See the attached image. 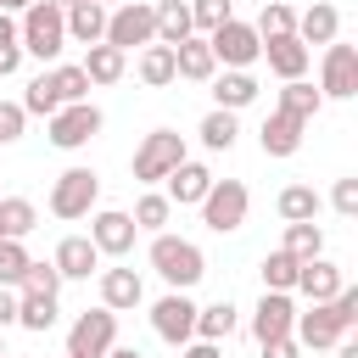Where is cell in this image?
Listing matches in <instances>:
<instances>
[{
	"mask_svg": "<svg viewBox=\"0 0 358 358\" xmlns=\"http://www.w3.org/2000/svg\"><path fill=\"white\" fill-rule=\"evenodd\" d=\"M17 291L56 296V291H62V274H56V263H39V257H28V268H22V285H17Z\"/></svg>",
	"mask_w": 358,
	"mask_h": 358,
	"instance_id": "60d3db41",
	"label": "cell"
},
{
	"mask_svg": "<svg viewBox=\"0 0 358 358\" xmlns=\"http://www.w3.org/2000/svg\"><path fill=\"white\" fill-rule=\"evenodd\" d=\"M229 17H235V11H229V0H190V28H196L201 39H207L213 28H224Z\"/></svg>",
	"mask_w": 358,
	"mask_h": 358,
	"instance_id": "ab89813d",
	"label": "cell"
},
{
	"mask_svg": "<svg viewBox=\"0 0 358 358\" xmlns=\"http://www.w3.org/2000/svg\"><path fill=\"white\" fill-rule=\"evenodd\" d=\"M341 285H347V274H341V263H330V257H308V263L296 268V291H302L308 302H330Z\"/></svg>",
	"mask_w": 358,
	"mask_h": 358,
	"instance_id": "ac0fdd59",
	"label": "cell"
},
{
	"mask_svg": "<svg viewBox=\"0 0 358 358\" xmlns=\"http://www.w3.org/2000/svg\"><path fill=\"white\" fill-rule=\"evenodd\" d=\"M17 45H22V56H34V62H62V50H67V22H62V11L45 6V0H34V6L17 17Z\"/></svg>",
	"mask_w": 358,
	"mask_h": 358,
	"instance_id": "7a4b0ae2",
	"label": "cell"
},
{
	"mask_svg": "<svg viewBox=\"0 0 358 358\" xmlns=\"http://www.w3.org/2000/svg\"><path fill=\"white\" fill-rule=\"evenodd\" d=\"M207 190H213V168H201V162H190V157H185V162L168 173V190H162V196H168L173 207H201V196H207Z\"/></svg>",
	"mask_w": 358,
	"mask_h": 358,
	"instance_id": "e0dca14e",
	"label": "cell"
},
{
	"mask_svg": "<svg viewBox=\"0 0 358 358\" xmlns=\"http://www.w3.org/2000/svg\"><path fill=\"white\" fill-rule=\"evenodd\" d=\"M151 330H157L168 347H185V341L196 336V302H190L185 291L157 296V302H151Z\"/></svg>",
	"mask_w": 358,
	"mask_h": 358,
	"instance_id": "8fae6325",
	"label": "cell"
},
{
	"mask_svg": "<svg viewBox=\"0 0 358 358\" xmlns=\"http://www.w3.org/2000/svg\"><path fill=\"white\" fill-rule=\"evenodd\" d=\"M134 73H140V84L145 90H168L179 73H173V50L168 45H145L140 50V62H134Z\"/></svg>",
	"mask_w": 358,
	"mask_h": 358,
	"instance_id": "f1b7e54d",
	"label": "cell"
},
{
	"mask_svg": "<svg viewBox=\"0 0 358 358\" xmlns=\"http://www.w3.org/2000/svg\"><path fill=\"white\" fill-rule=\"evenodd\" d=\"M319 95L324 101H352L358 95V45L330 39L319 56Z\"/></svg>",
	"mask_w": 358,
	"mask_h": 358,
	"instance_id": "9c48e42d",
	"label": "cell"
},
{
	"mask_svg": "<svg viewBox=\"0 0 358 358\" xmlns=\"http://www.w3.org/2000/svg\"><path fill=\"white\" fill-rule=\"evenodd\" d=\"M336 358H358V341H352V336H341V341H336Z\"/></svg>",
	"mask_w": 358,
	"mask_h": 358,
	"instance_id": "f907efd6",
	"label": "cell"
},
{
	"mask_svg": "<svg viewBox=\"0 0 358 358\" xmlns=\"http://www.w3.org/2000/svg\"><path fill=\"white\" fill-rule=\"evenodd\" d=\"M50 84H56V95H62V106H78V101H90V78H84V67L78 62H56L50 67Z\"/></svg>",
	"mask_w": 358,
	"mask_h": 358,
	"instance_id": "d6a6232c",
	"label": "cell"
},
{
	"mask_svg": "<svg viewBox=\"0 0 358 358\" xmlns=\"http://www.w3.org/2000/svg\"><path fill=\"white\" fill-rule=\"evenodd\" d=\"M145 257H151V268L168 280V291H190V285L207 274L201 246H196V241H185V235H168V229H162V235H151V252H145Z\"/></svg>",
	"mask_w": 358,
	"mask_h": 358,
	"instance_id": "6da1fadb",
	"label": "cell"
},
{
	"mask_svg": "<svg viewBox=\"0 0 358 358\" xmlns=\"http://www.w3.org/2000/svg\"><path fill=\"white\" fill-rule=\"evenodd\" d=\"M34 224H39V207L28 196H0V241H28Z\"/></svg>",
	"mask_w": 358,
	"mask_h": 358,
	"instance_id": "83f0119b",
	"label": "cell"
},
{
	"mask_svg": "<svg viewBox=\"0 0 358 358\" xmlns=\"http://www.w3.org/2000/svg\"><path fill=\"white\" fill-rule=\"evenodd\" d=\"M134 218L129 213H117V207H101L95 218H90V241H95V252L101 257H129L134 252Z\"/></svg>",
	"mask_w": 358,
	"mask_h": 358,
	"instance_id": "7c38bea8",
	"label": "cell"
},
{
	"mask_svg": "<svg viewBox=\"0 0 358 358\" xmlns=\"http://www.w3.org/2000/svg\"><path fill=\"white\" fill-rule=\"evenodd\" d=\"M56 296H39V291H17V324L22 330H34V336H45L50 324H56Z\"/></svg>",
	"mask_w": 358,
	"mask_h": 358,
	"instance_id": "1f68e13d",
	"label": "cell"
},
{
	"mask_svg": "<svg viewBox=\"0 0 358 358\" xmlns=\"http://www.w3.org/2000/svg\"><path fill=\"white\" fill-rule=\"evenodd\" d=\"M106 358H145V352H140V347H112Z\"/></svg>",
	"mask_w": 358,
	"mask_h": 358,
	"instance_id": "f5cc1de1",
	"label": "cell"
},
{
	"mask_svg": "<svg viewBox=\"0 0 358 358\" xmlns=\"http://www.w3.org/2000/svg\"><path fill=\"white\" fill-rule=\"evenodd\" d=\"M257 78L252 73H213V106L218 112H241V106H252L257 101Z\"/></svg>",
	"mask_w": 358,
	"mask_h": 358,
	"instance_id": "d4e9b609",
	"label": "cell"
},
{
	"mask_svg": "<svg viewBox=\"0 0 358 358\" xmlns=\"http://www.w3.org/2000/svg\"><path fill=\"white\" fill-rule=\"evenodd\" d=\"M257 39H280V34H296V11L285 6V0H263V11H257Z\"/></svg>",
	"mask_w": 358,
	"mask_h": 358,
	"instance_id": "74e56055",
	"label": "cell"
},
{
	"mask_svg": "<svg viewBox=\"0 0 358 358\" xmlns=\"http://www.w3.org/2000/svg\"><path fill=\"white\" fill-rule=\"evenodd\" d=\"M246 207H252V190L241 179H213V190L201 196V224L213 235H235L246 224Z\"/></svg>",
	"mask_w": 358,
	"mask_h": 358,
	"instance_id": "52a82bcc",
	"label": "cell"
},
{
	"mask_svg": "<svg viewBox=\"0 0 358 358\" xmlns=\"http://www.w3.org/2000/svg\"><path fill=\"white\" fill-rule=\"evenodd\" d=\"M185 162V134H173V129H151L140 145H134V179L140 185H157V179H168L173 168Z\"/></svg>",
	"mask_w": 358,
	"mask_h": 358,
	"instance_id": "5b68a950",
	"label": "cell"
},
{
	"mask_svg": "<svg viewBox=\"0 0 358 358\" xmlns=\"http://www.w3.org/2000/svg\"><path fill=\"white\" fill-rule=\"evenodd\" d=\"M101 45H112V50H123V56L157 45V11H151V0H123V6H112Z\"/></svg>",
	"mask_w": 358,
	"mask_h": 358,
	"instance_id": "3957f363",
	"label": "cell"
},
{
	"mask_svg": "<svg viewBox=\"0 0 358 358\" xmlns=\"http://www.w3.org/2000/svg\"><path fill=\"white\" fill-rule=\"evenodd\" d=\"M207 50H213V62H224V73H252V62L263 56V39H257V28H252V22L229 17L224 28H213V34H207Z\"/></svg>",
	"mask_w": 358,
	"mask_h": 358,
	"instance_id": "277c9868",
	"label": "cell"
},
{
	"mask_svg": "<svg viewBox=\"0 0 358 358\" xmlns=\"http://www.w3.org/2000/svg\"><path fill=\"white\" fill-rule=\"evenodd\" d=\"M257 352H263V358H302V347H296V336H274V341H263Z\"/></svg>",
	"mask_w": 358,
	"mask_h": 358,
	"instance_id": "f6af8a7d",
	"label": "cell"
},
{
	"mask_svg": "<svg viewBox=\"0 0 358 358\" xmlns=\"http://www.w3.org/2000/svg\"><path fill=\"white\" fill-rule=\"evenodd\" d=\"M22 129H28V112H22L17 101H0V145H17Z\"/></svg>",
	"mask_w": 358,
	"mask_h": 358,
	"instance_id": "7bdbcfd3",
	"label": "cell"
},
{
	"mask_svg": "<svg viewBox=\"0 0 358 358\" xmlns=\"http://www.w3.org/2000/svg\"><path fill=\"white\" fill-rule=\"evenodd\" d=\"M319 106H324V95H319L308 78H291V84L280 90V101H274V112H291V117H302V123H313Z\"/></svg>",
	"mask_w": 358,
	"mask_h": 358,
	"instance_id": "f546056e",
	"label": "cell"
},
{
	"mask_svg": "<svg viewBox=\"0 0 358 358\" xmlns=\"http://www.w3.org/2000/svg\"><path fill=\"white\" fill-rule=\"evenodd\" d=\"M78 67H84V78H90V84H117V78L129 73V56H123V50H112V45H90Z\"/></svg>",
	"mask_w": 358,
	"mask_h": 358,
	"instance_id": "4316f807",
	"label": "cell"
},
{
	"mask_svg": "<svg viewBox=\"0 0 358 358\" xmlns=\"http://www.w3.org/2000/svg\"><path fill=\"white\" fill-rule=\"evenodd\" d=\"M196 134H201V145H207V151H229V145H235V134H241V123H235V112H218V106H213V112L201 117V129H196Z\"/></svg>",
	"mask_w": 358,
	"mask_h": 358,
	"instance_id": "d590c367",
	"label": "cell"
},
{
	"mask_svg": "<svg viewBox=\"0 0 358 358\" xmlns=\"http://www.w3.org/2000/svg\"><path fill=\"white\" fill-rule=\"evenodd\" d=\"M330 207L341 213V218H358V179L347 173V179H336V190H330Z\"/></svg>",
	"mask_w": 358,
	"mask_h": 358,
	"instance_id": "ee69618b",
	"label": "cell"
},
{
	"mask_svg": "<svg viewBox=\"0 0 358 358\" xmlns=\"http://www.w3.org/2000/svg\"><path fill=\"white\" fill-rule=\"evenodd\" d=\"M0 358H11V352H6V341H0Z\"/></svg>",
	"mask_w": 358,
	"mask_h": 358,
	"instance_id": "9f6ffc18",
	"label": "cell"
},
{
	"mask_svg": "<svg viewBox=\"0 0 358 358\" xmlns=\"http://www.w3.org/2000/svg\"><path fill=\"white\" fill-rule=\"evenodd\" d=\"M101 201V173L95 168H62L50 185V213L56 218H90Z\"/></svg>",
	"mask_w": 358,
	"mask_h": 358,
	"instance_id": "8992f818",
	"label": "cell"
},
{
	"mask_svg": "<svg viewBox=\"0 0 358 358\" xmlns=\"http://www.w3.org/2000/svg\"><path fill=\"white\" fill-rule=\"evenodd\" d=\"M257 62H268V73H274L280 84H291V78H308L313 50H308L296 34H280V39H263V56H257Z\"/></svg>",
	"mask_w": 358,
	"mask_h": 358,
	"instance_id": "5bb4252c",
	"label": "cell"
},
{
	"mask_svg": "<svg viewBox=\"0 0 358 358\" xmlns=\"http://www.w3.org/2000/svg\"><path fill=\"white\" fill-rule=\"evenodd\" d=\"M62 22H67V39H78L84 50H90V45H101V34H106V11H101L95 0L67 6V11H62Z\"/></svg>",
	"mask_w": 358,
	"mask_h": 358,
	"instance_id": "484cf974",
	"label": "cell"
},
{
	"mask_svg": "<svg viewBox=\"0 0 358 358\" xmlns=\"http://www.w3.org/2000/svg\"><path fill=\"white\" fill-rule=\"evenodd\" d=\"M28 6H34V0H0V11H6V17H22Z\"/></svg>",
	"mask_w": 358,
	"mask_h": 358,
	"instance_id": "816d5d0a",
	"label": "cell"
},
{
	"mask_svg": "<svg viewBox=\"0 0 358 358\" xmlns=\"http://www.w3.org/2000/svg\"><path fill=\"white\" fill-rule=\"evenodd\" d=\"M45 123H50V145H56V151H78V145H90V140L101 134L106 117H101L95 101H78V106H62V112L45 117Z\"/></svg>",
	"mask_w": 358,
	"mask_h": 358,
	"instance_id": "30bf717a",
	"label": "cell"
},
{
	"mask_svg": "<svg viewBox=\"0 0 358 358\" xmlns=\"http://www.w3.org/2000/svg\"><path fill=\"white\" fill-rule=\"evenodd\" d=\"M235 324H241V313H235V302L229 296H218V302H207V308H196V336L190 341H229L235 336Z\"/></svg>",
	"mask_w": 358,
	"mask_h": 358,
	"instance_id": "603a6c76",
	"label": "cell"
},
{
	"mask_svg": "<svg viewBox=\"0 0 358 358\" xmlns=\"http://www.w3.org/2000/svg\"><path fill=\"white\" fill-rule=\"evenodd\" d=\"M140 302H145V285H140L134 268H101V308H112V313H134Z\"/></svg>",
	"mask_w": 358,
	"mask_h": 358,
	"instance_id": "d6986e66",
	"label": "cell"
},
{
	"mask_svg": "<svg viewBox=\"0 0 358 358\" xmlns=\"http://www.w3.org/2000/svg\"><path fill=\"white\" fill-rule=\"evenodd\" d=\"M151 11H157V45H185L196 28H190V0H151Z\"/></svg>",
	"mask_w": 358,
	"mask_h": 358,
	"instance_id": "cb8c5ba5",
	"label": "cell"
},
{
	"mask_svg": "<svg viewBox=\"0 0 358 358\" xmlns=\"http://www.w3.org/2000/svg\"><path fill=\"white\" fill-rule=\"evenodd\" d=\"M291 336H296V347H336L347 330L336 324V313H330V302H313L308 313H296V324H291Z\"/></svg>",
	"mask_w": 358,
	"mask_h": 358,
	"instance_id": "ffe728a7",
	"label": "cell"
},
{
	"mask_svg": "<svg viewBox=\"0 0 358 358\" xmlns=\"http://www.w3.org/2000/svg\"><path fill=\"white\" fill-rule=\"evenodd\" d=\"M22 268H28V246L22 241H0V285H22Z\"/></svg>",
	"mask_w": 358,
	"mask_h": 358,
	"instance_id": "b9f144b4",
	"label": "cell"
},
{
	"mask_svg": "<svg viewBox=\"0 0 358 358\" xmlns=\"http://www.w3.org/2000/svg\"><path fill=\"white\" fill-rule=\"evenodd\" d=\"M291 324H296L291 291H263L257 308H252V341L263 347V341H274V336H291Z\"/></svg>",
	"mask_w": 358,
	"mask_h": 358,
	"instance_id": "4fadbf2b",
	"label": "cell"
},
{
	"mask_svg": "<svg viewBox=\"0 0 358 358\" xmlns=\"http://www.w3.org/2000/svg\"><path fill=\"white\" fill-rule=\"evenodd\" d=\"M129 218H134V229H151V235H162V224L173 218V201H168L162 190H145V196L134 201V213H129Z\"/></svg>",
	"mask_w": 358,
	"mask_h": 358,
	"instance_id": "8d00e7d4",
	"label": "cell"
},
{
	"mask_svg": "<svg viewBox=\"0 0 358 358\" xmlns=\"http://www.w3.org/2000/svg\"><path fill=\"white\" fill-rule=\"evenodd\" d=\"M22 67V45H0V78H11Z\"/></svg>",
	"mask_w": 358,
	"mask_h": 358,
	"instance_id": "bcb514c9",
	"label": "cell"
},
{
	"mask_svg": "<svg viewBox=\"0 0 358 358\" xmlns=\"http://www.w3.org/2000/svg\"><path fill=\"white\" fill-rule=\"evenodd\" d=\"M28 117H56L62 112V95H56V84H50V73H39L28 90H22V101H17Z\"/></svg>",
	"mask_w": 358,
	"mask_h": 358,
	"instance_id": "e575fe53",
	"label": "cell"
},
{
	"mask_svg": "<svg viewBox=\"0 0 358 358\" xmlns=\"http://www.w3.org/2000/svg\"><path fill=\"white\" fill-rule=\"evenodd\" d=\"M296 268H302V263H296L291 252H268L263 268H257V274H263V291H296Z\"/></svg>",
	"mask_w": 358,
	"mask_h": 358,
	"instance_id": "f35d334b",
	"label": "cell"
},
{
	"mask_svg": "<svg viewBox=\"0 0 358 358\" xmlns=\"http://www.w3.org/2000/svg\"><path fill=\"white\" fill-rule=\"evenodd\" d=\"M0 45H17V17L0 11Z\"/></svg>",
	"mask_w": 358,
	"mask_h": 358,
	"instance_id": "681fc988",
	"label": "cell"
},
{
	"mask_svg": "<svg viewBox=\"0 0 358 358\" xmlns=\"http://www.w3.org/2000/svg\"><path fill=\"white\" fill-rule=\"evenodd\" d=\"M302 117H291V112H268L263 117V129H257V145H263V157H296L302 151Z\"/></svg>",
	"mask_w": 358,
	"mask_h": 358,
	"instance_id": "9a60e30c",
	"label": "cell"
},
{
	"mask_svg": "<svg viewBox=\"0 0 358 358\" xmlns=\"http://www.w3.org/2000/svg\"><path fill=\"white\" fill-rule=\"evenodd\" d=\"M6 324H17V291L11 285H0V330Z\"/></svg>",
	"mask_w": 358,
	"mask_h": 358,
	"instance_id": "7dc6e473",
	"label": "cell"
},
{
	"mask_svg": "<svg viewBox=\"0 0 358 358\" xmlns=\"http://www.w3.org/2000/svg\"><path fill=\"white\" fill-rule=\"evenodd\" d=\"M173 73H179V78H190V84H213L218 62H213V50H207V39H201V34H190L185 45H173Z\"/></svg>",
	"mask_w": 358,
	"mask_h": 358,
	"instance_id": "7402d4cb",
	"label": "cell"
},
{
	"mask_svg": "<svg viewBox=\"0 0 358 358\" xmlns=\"http://www.w3.org/2000/svg\"><path fill=\"white\" fill-rule=\"evenodd\" d=\"M280 252H291L296 263L324 257V224H285V246Z\"/></svg>",
	"mask_w": 358,
	"mask_h": 358,
	"instance_id": "836d02e7",
	"label": "cell"
},
{
	"mask_svg": "<svg viewBox=\"0 0 358 358\" xmlns=\"http://www.w3.org/2000/svg\"><path fill=\"white\" fill-rule=\"evenodd\" d=\"M95 6H101V11H112V6H123V0H95Z\"/></svg>",
	"mask_w": 358,
	"mask_h": 358,
	"instance_id": "11a10c76",
	"label": "cell"
},
{
	"mask_svg": "<svg viewBox=\"0 0 358 358\" xmlns=\"http://www.w3.org/2000/svg\"><path fill=\"white\" fill-rule=\"evenodd\" d=\"M45 6H56V11H67V6H78V0H45Z\"/></svg>",
	"mask_w": 358,
	"mask_h": 358,
	"instance_id": "db71d44e",
	"label": "cell"
},
{
	"mask_svg": "<svg viewBox=\"0 0 358 358\" xmlns=\"http://www.w3.org/2000/svg\"><path fill=\"white\" fill-rule=\"evenodd\" d=\"M296 39H302V45H330V39H341V11H336L330 0H313V6L296 17Z\"/></svg>",
	"mask_w": 358,
	"mask_h": 358,
	"instance_id": "44dd1931",
	"label": "cell"
},
{
	"mask_svg": "<svg viewBox=\"0 0 358 358\" xmlns=\"http://www.w3.org/2000/svg\"><path fill=\"white\" fill-rule=\"evenodd\" d=\"M274 207H280V218H285V224H313L324 201H319V190H313V185H285Z\"/></svg>",
	"mask_w": 358,
	"mask_h": 358,
	"instance_id": "4dcf8cb0",
	"label": "cell"
},
{
	"mask_svg": "<svg viewBox=\"0 0 358 358\" xmlns=\"http://www.w3.org/2000/svg\"><path fill=\"white\" fill-rule=\"evenodd\" d=\"M50 263H56L62 280H90V274H101V252H95L90 235H67V241L50 252Z\"/></svg>",
	"mask_w": 358,
	"mask_h": 358,
	"instance_id": "2e32d148",
	"label": "cell"
},
{
	"mask_svg": "<svg viewBox=\"0 0 358 358\" xmlns=\"http://www.w3.org/2000/svg\"><path fill=\"white\" fill-rule=\"evenodd\" d=\"M117 347V313L112 308H84L67 330V358H106Z\"/></svg>",
	"mask_w": 358,
	"mask_h": 358,
	"instance_id": "ba28073f",
	"label": "cell"
},
{
	"mask_svg": "<svg viewBox=\"0 0 358 358\" xmlns=\"http://www.w3.org/2000/svg\"><path fill=\"white\" fill-rule=\"evenodd\" d=\"M179 358H224V352H218L213 341H185V347H179Z\"/></svg>",
	"mask_w": 358,
	"mask_h": 358,
	"instance_id": "c3c4849f",
	"label": "cell"
}]
</instances>
